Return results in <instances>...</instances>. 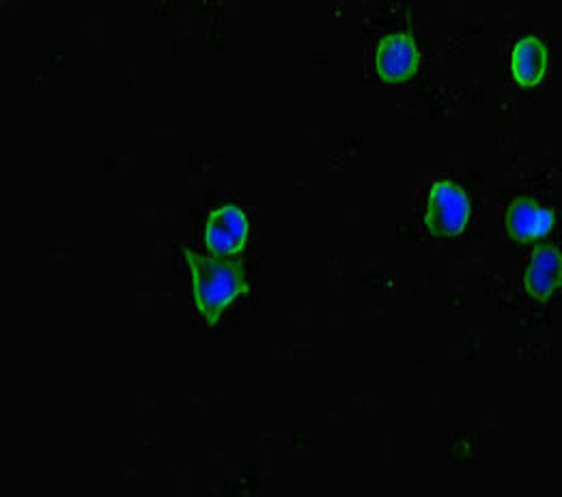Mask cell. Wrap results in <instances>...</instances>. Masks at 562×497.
Wrapping results in <instances>:
<instances>
[{"label":"cell","instance_id":"5b68a950","mask_svg":"<svg viewBox=\"0 0 562 497\" xmlns=\"http://www.w3.org/2000/svg\"><path fill=\"white\" fill-rule=\"evenodd\" d=\"M506 226L513 239L528 244L535 239L546 237L554 226V214L550 210H543L535 205L530 199H515L508 207Z\"/></svg>","mask_w":562,"mask_h":497},{"label":"cell","instance_id":"277c9868","mask_svg":"<svg viewBox=\"0 0 562 497\" xmlns=\"http://www.w3.org/2000/svg\"><path fill=\"white\" fill-rule=\"evenodd\" d=\"M375 69L382 80L403 82L412 78L418 69L416 42L409 35H391L380 42L375 55Z\"/></svg>","mask_w":562,"mask_h":497},{"label":"cell","instance_id":"3957f363","mask_svg":"<svg viewBox=\"0 0 562 497\" xmlns=\"http://www.w3.org/2000/svg\"><path fill=\"white\" fill-rule=\"evenodd\" d=\"M250 235V224L246 214L235 205H223L210 214L205 226V244L218 257L239 255Z\"/></svg>","mask_w":562,"mask_h":497},{"label":"cell","instance_id":"7a4b0ae2","mask_svg":"<svg viewBox=\"0 0 562 497\" xmlns=\"http://www.w3.org/2000/svg\"><path fill=\"white\" fill-rule=\"evenodd\" d=\"M468 218H470V201L463 194V190L447 181L436 183L429 194L427 214H425L427 228L438 237H452L465 228Z\"/></svg>","mask_w":562,"mask_h":497},{"label":"cell","instance_id":"8992f818","mask_svg":"<svg viewBox=\"0 0 562 497\" xmlns=\"http://www.w3.org/2000/svg\"><path fill=\"white\" fill-rule=\"evenodd\" d=\"M561 268L562 261L559 248L543 246V248L535 250V255L530 259V268L526 272L528 293L539 302L550 300L552 293L561 284Z\"/></svg>","mask_w":562,"mask_h":497},{"label":"cell","instance_id":"6da1fadb","mask_svg":"<svg viewBox=\"0 0 562 497\" xmlns=\"http://www.w3.org/2000/svg\"><path fill=\"white\" fill-rule=\"evenodd\" d=\"M194 282V302L203 319L214 326L226 308L248 293V280L239 261L228 257H207L194 250H183Z\"/></svg>","mask_w":562,"mask_h":497},{"label":"cell","instance_id":"52a82bcc","mask_svg":"<svg viewBox=\"0 0 562 497\" xmlns=\"http://www.w3.org/2000/svg\"><path fill=\"white\" fill-rule=\"evenodd\" d=\"M548 69V50L537 37L521 39L513 56H510V71L513 78L524 87H535L543 80Z\"/></svg>","mask_w":562,"mask_h":497}]
</instances>
